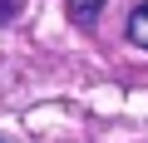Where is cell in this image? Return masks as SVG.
<instances>
[{
  "mask_svg": "<svg viewBox=\"0 0 148 143\" xmlns=\"http://www.w3.org/2000/svg\"><path fill=\"white\" fill-rule=\"evenodd\" d=\"M64 5H69V15L79 20V25H89V20L104 10V0H64Z\"/></svg>",
  "mask_w": 148,
  "mask_h": 143,
  "instance_id": "obj_2",
  "label": "cell"
},
{
  "mask_svg": "<svg viewBox=\"0 0 148 143\" xmlns=\"http://www.w3.org/2000/svg\"><path fill=\"white\" fill-rule=\"evenodd\" d=\"M128 40H133L138 49H148V5H138V10L128 15Z\"/></svg>",
  "mask_w": 148,
  "mask_h": 143,
  "instance_id": "obj_1",
  "label": "cell"
},
{
  "mask_svg": "<svg viewBox=\"0 0 148 143\" xmlns=\"http://www.w3.org/2000/svg\"><path fill=\"white\" fill-rule=\"evenodd\" d=\"M0 143H5V138H0Z\"/></svg>",
  "mask_w": 148,
  "mask_h": 143,
  "instance_id": "obj_3",
  "label": "cell"
}]
</instances>
